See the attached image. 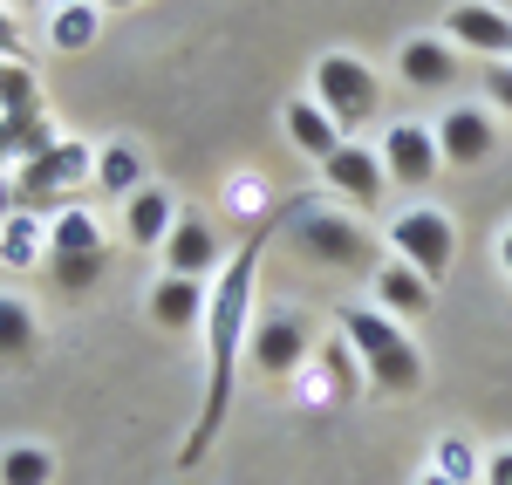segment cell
<instances>
[{"mask_svg":"<svg viewBox=\"0 0 512 485\" xmlns=\"http://www.w3.org/2000/svg\"><path fill=\"white\" fill-rule=\"evenodd\" d=\"M485 96L512 117V62H492V69H485Z\"/></svg>","mask_w":512,"mask_h":485,"instance_id":"cell-25","label":"cell"},{"mask_svg":"<svg viewBox=\"0 0 512 485\" xmlns=\"http://www.w3.org/2000/svg\"><path fill=\"white\" fill-rule=\"evenodd\" d=\"M48 41H55V48H89V41H96V0H69V7H55Z\"/></svg>","mask_w":512,"mask_h":485,"instance_id":"cell-24","label":"cell"},{"mask_svg":"<svg viewBox=\"0 0 512 485\" xmlns=\"http://www.w3.org/2000/svg\"><path fill=\"white\" fill-rule=\"evenodd\" d=\"M21 205H14V178H0V219H14Z\"/></svg>","mask_w":512,"mask_h":485,"instance_id":"cell-28","label":"cell"},{"mask_svg":"<svg viewBox=\"0 0 512 485\" xmlns=\"http://www.w3.org/2000/svg\"><path fill=\"white\" fill-rule=\"evenodd\" d=\"M96 185H103V192H117V199H130V192L144 185L137 144H103V151H96Z\"/></svg>","mask_w":512,"mask_h":485,"instance_id":"cell-21","label":"cell"},{"mask_svg":"<svg viewBox=\"0 0 512 485\" xmlns=\"http://www.w3.org/2000/svg\"><path fill=\"white\" fill-rule=\"evenodd\" d=\"M171 226H178V205H171L164 185H137V192L123 199V240L130 246H164Z\"/></svg>","mask_w":512,"mask_h":485,"instance_id":"cell-16","label":"cell"},{"mask_svg":"<svg viewBox=\"0 0 512 485\" xmlns=\"http://www.w3.org/2000/svg\"><path fill=\"white\" fill-rule=\"evenodd\" d=\"M376 301H383V315H431V294L437 287L424 281V274H417V267H403V260H383V267H376Z\"/></svg>","mask_w":512,"mask_h":485,"instance_id":"cell-18","label":"cell"},{"mask_svg":"<svg viewBox=\"0 0 512 485\" xmlns=\"http://www.w3.org/2000/svg\"><path fill=\"white\" fill-rule=\"evenodd\" d=\"M485 485H512V451H492V465H485Z\"/></svg>","mask_w":512,"mask_h":485,"instance_id":"cell-27","label":"cell"},{"mask_svg":"<svg viewBox=\"0 0 512 485\" xmlns=\"http://www.w3.org/2000/svg\"><path fill=\"white\" fill-rule=\"evenodd\" d=\"M62 137L48 130V110H41V82L35 69L21 62V55H7L0 62V158H41V151H55Z\"/></svg>","mask_w":512,"mask_h":485,"instance_id":"cell-4","label":"cell"},{"mask_svg":"<svg viewBox=\"0 0 512 485\" xmlns=\"http://www.w3.org/2000/svg\"><path fill=\"white\" fill-rule=\"evenodd\" d=\"M506 7H512V0H506Z\"/></svg>","mask_w":512,"mask_h":485,"instance_id":"cell-32","label":"cell"},{"mask_svg":"<svg viewBox=\"0 0 512 485\" xmlns=\"http://www.w3.org/2000/svg\"><path fill=\"white\" fill-rule=\"evenodd\" d=\"M280 226H287V240L301 246V260H315L328 274H369V281H376V267H383V260H376V240H369L355 219L315 205L308 192L280 205Z\"/></svg>","mask_w":512,"mask_h":485,"instance_id":"cell-3","label":"cell"},{"mask_svg":"<svg viewBox=\"0 0 512 485\" xmlns=\"http://www.w3.org/2000/svg\"><path fill=\"white\" fill-rule=\"evenodd\" d=\"M315 103L335 117V130H355V123L376 117V103H383V76L349 55V48H335V55H321L315 62Z\"/></svg>","mask_w":512,"mask_h":485,"instance_id":"cell-5","label":"cell"},{"mask_svg":"<svg viewBox=\"0 0 512 485\" xmlns=\"http://www.w3.org/2000/svg\"><path fill=\"white\" fill-rule=\"evenodd\" d=\"M396 69H403L410 89H444L458 76V55H451V41H437V35H410L396 48Z\"/></svg>","mask_w":512,"mask_h":485,"instance_id":"cell-17","label":"cell"},{"mask_svg":"<svg viewBox=\"0 0 512 485\" xmlns=\"http://www.w3.org/2000/svg\"><path fill=\"white\" fill-rule=\"evenodd\" d=\"M376 158H383V171H390V185H403V192H424L437 171H444L437 130H424V123H390Z\"/></svg>","mask_w":512,"mask_h":485,"instance_id":"cell-9","label":"cell"},{"mask_svg":"<svg viewBox=\"0 0 512 485\" xmlns=\"http://www.w3.org/2000/svg\"><path fill=\"white\" fill-rule=\"evenodd\" d=\"M342 342H349L355 369H362L383 397H410V390H424V349H417L383 308H342Z\"/></svg>","mask_w":512,"mask_h":485,"instance_id":"cell-2","label":"cell"},{"mask_svg":"<svg viewBox=\"0 0 512 485\" xmlns=\"http://www.w3.org/2000/svg\"><path fill=\"white\" fill-rule=\"evenodd\" d=\"M96 7H137V0H96Z\"/></svg>","mask_w":512,"mask_h":485,"instance_id":"cell-30","label":"cell"},{"mask_svg":"<svg viewBox=\"0 0 512 485\" xmlns=\"http://www.w3.org/2000/svg\"><path fill=\"white\" fill-rule=\"evenodd\" d=\"M219 267H226V253H219V233H212L205 219H178V226H171V240H164V274L212 281Z\"/></svg>","mask_w":512,"mask_h":485,"instance_id":"cell-13","label":"cell"},{"mask_svg":"<svg viewBox=\"0 0 512 485\" xmlns=\"http://www.w3.org/2000/svg\"><path fill=\"white\" fill-rule=\"evenodd\" d=\"M0 260H7V267H41V260H48V233H41L35 212L0 219Z\"/></svg>","mask_w":512,"mask_h":485,"instance_id":"cell-20","label":"cell"},{"mask_svg":"<svg viewBox=\"0 0 512 485\" xmlns=\"http://www.w3.org/2000/svg\"><path fill=\"white\" fill-rule=\"evenodd\" d=\"M82 178H96V151L89 144H55V151H41V158L21 164V178H14V205L21 212H62V192L69 185H82Z\"/></svg>","mask_w":512,"mask_h":485,"instance_id":"cell-6","label":"cell"},{"mask_svg":"<svg viewBox=\"0 0 512 485\" xmlns=\"http://www.w3.org/2000/svg\"><path fill=\"white\" fill-rule=\"evenodd\" d=\"M55 479V451L48 445H7L0 451V485H48Z\"/></svg>","mask_w":512,"mask_h":485,"instance_id":"cell-22","label":"cell"},{"mask_svg":"<svg viewBox=\"0 0 512 485\" xmlns=\"http://www.w3.org/2000/svg\"><path fill=\"white\" fill-rule=\"evenodd\" d=\"M0 7H7V0H0ZM48 7H69V0H48Z\"/></svg>","mask_w":512,"mask_h":485,"instance_id":"cell-31","label":"cell"},{"mask_svg":"<svg viewBox=\"0 0 512 485\" xmlns=\"http://www.w3.org/2000/svg\"><path fill=\"white\" fill-rule=\"evenodd\" d=\"M41 267H48V281L62 287V294H89V287L103 281L110 260H103V253H48Z\"/></svg>","mask_w":512,"mask_h":485,"instance_id":"cell-23","label":"cell"},{"mask_svg":"<svg viewBox=\"0 0 512 485\" xmlns=\"http://www.w3.org/2000/svg\"><path fill=\"white\" fill-rule=\"evenodd\" d=\"M308 322L294 315V308H267V315H253V335H246V363L260 369V376H294L301 356H308Z\"/></svg>","mask_w":512,"mask_h":485,"instance_id":"cell-8","label":"cell"},{"mask_svg":"<svg viewBox=\"0 0 512 485\" xmlns=\"http://www.w3.org/2000/svg\"><path fill=\"white\" fill-rule=\"evenodd\" d=\"M274 226H280V205L260 226H246L239 253L212 274V294H205V404H198V424L185 431V445H178V465L185 472L226 431V410H233V390H239V356H246V335H253V274H260V246H267Z\"/></svg>","mask_w":512,"mask_h":485,"instance_id":"cell-1","label":"cell"},{"mask_svg":"<svg viewBox=\"0 0 512 485\" xmlns=\"http://www.w3.org/2000/svg\"><path fill=\"white\" fill-rule=\"evenodd\" d=\"M444 41L472 48L485 62H512V14L492 7V0H458V7L444 14Z\"/></svg>","mask_w":512,"mask_h":485,"instance_id":"cell-10","label":"cell"},{"mask_svg":"<svg viewBox=\"0 0 512 485\" xmlns=\"http://www.w3.org/2000/svg\"><path fill=\"white\" fill-rule=\"evenodd\" d=\"M390 246L403 267H417L424 281H444L451 274V253H458V233H451V219L437 212V205H410V212H396L390 219Z\"/></svg>","mask_w":512,"mask_h":485,"instance_id":"cell-7","label":"cell"},{"mask_svg":"<svg viewBox=\"0 0 512 485\" xmlns=\"http://www.w3.org/2000/svg\"><path fill=\"white\" fill-rule=\"evenodd\" d=\"M280 123H287V137H294V151H301V158H315V164H328L342 144H349V137L335 130V117L321 110L315 96H294V103L280 110Z\"/></svg>","mask_w":512,"mask_h":485,"instance_id":"cell-15","label":"cell"},{"mask_svg":"<svg viewBox=\"0 0 512 485\" xmlns=\"http://www.w3.org/2000/svg\"><path fill=\"white\" fill-rule=\"evenodd\" d=\"M437 151H444V164H458V171H472V164H485L492 151H499V123L485 117L478 103H458L451 117L437 123Z\"/></svg>","mask_w":512,"mask_h":485,"instance_id":"cell-11","label":"cell"},{"mask_svg":"<svg viewBox=\"0 0 512 485\" xmlns=\"http://www.w3.org/2000/svg\"><path fill=\"white\" fill-rule=\"evenodd\" d=\"M321 178L355 205H383V192H390V171H383V158H376L369 144H342L335 158L321 164Z\"/></svg>","mask_w":512,"mask_h":485,"instance_id":"cell-12","label":"cell"},{"mask_svg":"<svg viewBox=\"0 0 512 485\" xmlns=\"http://www.w3.org/2000/svg\"><path fill=\"white\" fill-rule=\"evenodd\" d=\"M205 294H212V281H185V274H164V281H151L144 308H151V322H158V328L185 335V328L205 322Z\"/></svg>","mask_w":512,"mask_h":485,"instance_id":"cell-14","label":"cell"},{"mask_svg":"<svg viewBox=\"0 0 512 485\" xmlns=\"http://www.w3.org/2000/svg\"><path fill=\"white\" fill-rule=\"evenodd\" d=\"M7 55H21V28H14V14L0 7V62H7Z\"/></svg>","mask_w":512,"mask_h":485,"instance_id":"cell-26","label":"cell"},{"mask_svg":"<svg viewBox=\"0 0 512 485\" xmlns=\"http://www.w3.org/2000/svg\"><path fill=\"white\" fill-rule=\"evenodd\" d=\"M41 349V322L21 294H0V363H28Z\"/></svg>","mask_w":512,"mask_h":485,"instance_id":"cell-19","label":"cell"},{"mask_svg":"<svg viewBox=\"0 0 512 485\" xmlns=\"http://www.w3.org/2000/svg\"><path fill=\"white\" fill-rule=\"evenodd\" d=\"M499 260H506V281H512V226H506V240H499Z\"/></svg>","mask_w":512,"mask_h":485,"instance_id":"cell-29","label":"cell"}]
</instances>
